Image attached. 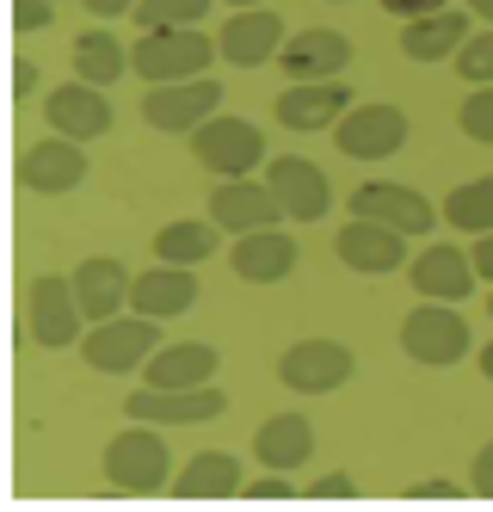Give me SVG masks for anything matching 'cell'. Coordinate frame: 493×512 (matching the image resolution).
I'll return each mask as SVG.
<instances>
[{"instance_id":"obj_21","label":"cell","mask_w":493,"mask_h":512,"mask_svg":"<svg viewBox=\"0 0 493 512\" xmlns=\"http://www.w3.org/2000/svg\"><path fill=\"white\" fill-rule=\"evenodd\" d=\"M198 303V266H155V272H142L130 284V309L136 315H155V321H173Z\"/></svg>"},{"instance_id":"obj_26","label":"cell","mask_w":493,"mask_h":512,"mask_svg":"<svg viewBox=\"0 0 493 512\" xmlns=\"http://www.w3.org/2000/svg\"><path fill=\"white\" fill-rule=\"evenodd\" d=\"M173 494L179 500H229V494H247L241 457H229V451H198L192 463L173 475Z\"/></svg>"},{"instance_id":"obj_29","label":"cell","mask_w":493,"mask_h":512,"mask_svg":"<svg viewBox=\"0 0 493 512\" xmlns=\"http://www.w3.org/2000/svg\"><path fill=\"white\" fill-rule=\"evenodd\" d=\"M216 216H204V223H167L161 235H155V260H167V266H198V260H210L216 253Z\"/></svg>"},{"instance_id":"obj_32","label":"cell","mask_w":493,"mask_h":512,"mask_svg":"<svg viewBox=\"0 0 493 512\" xmlns=\"http://www.w3.org/2000/svg\"><path fill=\"white\" fill-rule=\"evenodd\" d=\"M457 75H463L469 87H487V81H493V31H481V38H469V44L457 50Z\"/></svg>"},{"instance_id":"obj_42","label":"cell","mask_w":493,"mask_h":512,"mask_svg":"<svg viewBox=\"0 0 493 512\" xmlns=\"http://www.w3.org/2000/svg\"><path fill=\"white\" fill-rule=\"evenodd\" d=\"M475 272L493 284V229H487V235H475Z\"/></svg>"},{"instance_id":"obj_14","label":"cell","mask_w":493,"mask_h":512,"mask_svg":"<svg viewBox=\"0 0 493 512\" xmlns=\"http://www.w3.org/2000/svg\"><path fill=\"white\" fill-rule=\"evenodd\" d=\"M44 118H50L56 136H74V142L105 136V130H111L105 87H93V81H81V75L62 81V87H50V93H44Z\"/></svg>"},{"instance_id":"obj_34","label":"cell","mask_w":493,"mask_h":512,"mask_svg":"<svg viewBox=\"0 0 493 512\" xmlns=\"http://www.w3.org/2000/svg\"><path fill=\"white\" fill-rule=\"evenodd\" d=\"M56 0H13V31H50Z\"/></svg>"},{"instance_id":"obj_18","label":"cell","mask_w":493,"mask_h":512,"mask_svg":"<svg viewBox=\"0 0 493 512\" xmlns=\"http://www.w3.org/2000/svg\"><path fill=\"white\" fill-rule=\"evenodd\" d=\"M272 112L284 130H333L352 112V87L346 81H290Z\"/></svg>"},{"instance_id":"obj_36","label":"cell","mask_w":493,"mask_h":512,"mask_svg":"<svg viewBox=\"0 0 493 512\" xmlns=\"http://www.w3.org/2000/svg\"><path fill=\"white\" fill-rule=\"evenodd\" d=\"M383 13H395V19H426V13H444L450 0H376Z\"/></svg>"},{"instance_id":"obj_41","label":"cell","mask_w":493,"mask_h":512,"mask_svg":"<svg viewBox=\"0 0 493 512\" xmlns=\"http://www.w3.org/2000/svg\"><path fill=\"white\" fill-rule=\"evenodd\" d=\"M37 87V62H25V56H13V99H25Z\"/></svg>"},{"instance_id":"obj_31","label":"cell","mask_w":493,"mask_h":512,"mask_svg":"<svg viewBox=\"0 0 493 512\" xmlns=\"http://www.w3.org/2000/svg\"><path fill=\"white\" fill-rule=\"evenodd\" d=\"M210 13V0H136V25L161 31V25H198Z\"/></svg>"},{"instance_id":"obj_7","label":"cell","mask_w":493,"mask_h":512,"mask_svg":"<svg viewBox=\"0 0 493 512\" xmlns=\"http://www.w3.org/2000/svg\"><path fill=\"white\" fill-rule=\"evenodd\" d=\"M216 105H222V87L210 75L198 81H161V87H148L142 93V118L167 130V136H192L204 118H216Z\"/></svg>"},{"instance_id":"obj_19","label":"cell","mask_w":493,"mask_h":512,"mask_svg":"<svg viewBox=\"0 0 493 512\" xmlns=\"http://www.w3.org/2000/svg\"><path fill=\"white\" fill-rule=\"evenodd\" d=\"M333 253L352 272H395V266H407V235L389 229V223H376V216H352V223L339 229Z\"/></svg>"},{"instance_id":"obj_8","label":"cell","mask_w":493,"mask_h":512,"mask_svg":"<svg viewBox=\"0 0 493 512\" xmlns=\"http://www.w3.org/2000/svg\"><path fill=\"white\" fill-rule=\"evenodd\" d=\"M333 142H339L346 161H389L407 142V112L401 105H352V112L333 124Z\"/></svg>"},{"instance_id":"obj_45","label":"cell","mask_w":493,"mask_h":512,"mask_svg":"<svg viewBox=\"0 0 493 512\" xmlns=\"http://www.w3.org/2000/svg\"><path fill=\"white\" fill-rule=\"evenodd\" d=\"M229 7H235V13H241V7H265V0H229Z\"/></svg>"},{"instance_id":"obj_15","label":"cell","mask_w":493,"mask_h":512,"mask_svg":"<svg viewBox=\"0 0 493 512\" xmlns=\"http://www.w3.org/2000/svg\"><path fill=\"white\" fill-rule=\"evenodd\" d=\"M216 50H222V62H235V68H265V62H278V50H284V19L272 7H241L229 25L216 31Z\"/></svg>"},{"instance_id":"obj_25","label":"cell","mask_w":493,"mask_h":512,"mask_svg":"<svg viewBox=\"0 0 493 512\" xmlns=\"http://www.w3.org/2000/svg\"><path fill=\"white\" fill-rule=\"evenodd\" d=\"M469 38H475V31H469V13H450V7L401 25V50H407L413 62H444V56H457Z\"/></svg>"},{"instance_id":"obj_6","label":"cell","mask_w":493,"mask_h":512,"mask_svg":"<svg viewBox=\"0 0 493 512\" xmlns=\"http://www.w3.org/2000/svg\"><path fill=\"white\" fill-rule=\"evenodd\" d=\"M81 321H87V309L74 297V278H31L25 284V334L37 346H50V352L74 346L81 340Z\"/></svg>"},{"instance_id":"obj_28","label":"cell","mask_w":493,"mask_h":512,"mask_svg":"<svg viewBox=\"0 0 493 512\" xmlns=\"http://www.w3.org/2000/svg\"><path fill=\"white\" fill-rule=\"evenodd\" d=\"M74 75L93 81V87H111L118 75H130V50L111 38L105 25L99 31H81V38H74Z\"/></svg>"},{"instance_id":"obj_10","label":"cell","mask_w":493,"mask_h":512,"mask_svg":"<svg viewBox=\"0 0 493 512\" xmlns=\"http://www.w3.org/2000/svg\"><path fill=\"white\" fill-rule=\"evenodd\" d=\"M222 408H229V401H222V389H210V383H198V389H155V383H142L124 401V414L148 420V426H204Z\"/></svg>"},{"instance_id":"obj_23","label":"cell","mask_w":493,"mask_h":512,"mask_svg":"<svg viewBox=\"0 0 493 512\" xmlns=\"http://www.w3.org/2000/svg\"><path fill=\"white\" fill-rule=\"evenodd\" d=\"M253 457L265 463V469H302L315 457V426L302 420V414H272L259 432H253Z\"/></svg>"},{"instance_id":"obj_44","label":"cell","mask_w":493,"mask_h":512,"mask_svg":"<svg viewBox=\"0 0 493 512\" xmlns=\"http://www.w3.org/2000/svg\"><path fill=\"white\" fill-rule=\"evenodd\" d=\"M481 377L493 383V340H487V352H481Z\"/></svg>"},{"instance_id":"obj_4","label":"cell","mask_w":493,"mask_h":512,"mask_svg":"<svg viewBox=\"0 0 493 512\" xmlns=\"http://www.w3.org/2000/svg\"><path fill=\"white\" fill-rule=\"evenodd\" d=\"M87 364L105 377H124L136 371L142 358H155L161 352V321L155 315H111V321H93V334H87Z\"/></svg>"},{"instance_id":"obj_24","label":"cell","mask_w":493,"mask_h":512,"mask_svg":"<svg viewBox=\"0 0 493 512\" xmlns=\"http://www.w3.org/2000/svg\"><path fill=\"white\" fill-rule=\"evenodd\" d=\"M130 272L118 266V260H105V253H99V260H81V266H74V297H81V309H87V321H111V315H118L124 303H130Z\"/></svg>"},{"instance_id":"obj_38","label":"cell","mask_w":493,"mask_h":512,"mask_svg":"<svg viewBox=\"0 0 493 512\" xmlns=\"http://www.w3.org/2000/svg\"><path fill=\"white\" fill-rule=\"evenodd\" d=\"M463 488L457 482H444V475H432V482H413V500H457Z\"/></svg>"},{"instance_id":"obj_12","label":"cell","mask_w":493,"mask_h":512,"mask_svg":"<svg viewBox=\"0 0 493 512\" xmlns=\"http://www.w3.org/2000/svg\"><path fill=\"white\" fill-rule=\"evenodd\" d=\"M210 216L229 235H253V229H278L284 223V204H278V192L265 186V179H222V186L210 192Z\"/></svg>"},{"instance_id":"obj_13","label":"cell","mask_w":493,"mask_h":512,"mask_svg":"<svg viewBox=\"0 0 493 512\" xmlns=\"http://www.w3.org/2000/svg\"><path fill=\"white\" fill-rule=\"evenodd\" d=\"M352 216H376V223H389L401 235H426L438 223L432 198L413 192V186H395V179H364V186L352 192Z\"/></svg>"},{"instance_id":"obj_16","label":"cell","mask_w":493,"mask_h":512,"mask_svg":"<svg viewBox=\"0 0 493 512\" xmlns=\"http://www.w3.org/2000/svg\"><path fill=\"white\" fill-rule=\"evenodd\" d=\"M346 62H352V38L346 31H327V25L296 31V38H284V50H278V68L290 81H339Z\"/></svg>"},{"instance_id":"obj_20","label":"cell","mask_w":493,"mask_h":512,"mask_svg":"<svg viewBox=\"0 0 493 512\" xmlns=\"http://www.w3.org/2000/svg\"><path fill=\"white\" fill-rule=\"evenodd\" d=\"M407 278H413V290L420 297H438V303H463L469 290H475V253H463V247H450V241H438V247H426L420 260H407Z\"/></svg>"},{"instance_id":"obj_11","label":"cell","mask_w":493,"mask_h":512,"mask_svg":"<svg viewBox=\"0 0 493 512\" xmlns=\"http://www.w3.org/2000/svg\"><path fill=\"white\" fill-rule=\"evenodd\" d=\"M265 186L278 192L284 216L290 223H321V216L333 210V186H327V173L315 161H302V155H278V161H265Z\"/></svg>"},{"instance_id":"obj_43","label":"cell","mask_w":493,"mask_h":512,"mask_svg":"<svg viewBox=\"0 0 493 512\" xmlns=\"http://www.w3.org/2000/svg\"><path fill=\"white\" fill-rule=\"evenodd\" d=\"M463 7H469L475 19H487V25H493V0H463Z\"/></svg>"},{"instance_id":"obj_46","label":"cell","mask_w":493,"mask_h":512,"mask_svg":"<svg viewBox=\"0 0 493 512\" xmlns=\"http://www.w3.org/2000/svg\"><path fill=\"white\" fill-rule=\"evenodd\" d=\"M487 315H493V290H487Z\"/></svg>"},{"instance_id":"obj_39","label":"cell","mask_w":493,"mask_h":512,"mask_svg":"<svg viewBox=\"0 0 493 512\" xmlns=\"http://www.w3.org/2000/svg\"><path fill=\"white\" fill-rule=\"evenodd\" d=\"M475 494L493 500V445H481V457H475Z\"/></svg>"},{"instance_id":"obj_37","label":"cell","mask_w":493,"mask_h":512,"mask_svg":"<svg viewBox=\"0 0 493 512\" xmlns=\"http://www.w3.org/2000/svg\"><path fill=\"white\" fill-rule=\"evenodd\" d=\"M309 494H315V500H352V494H358V482H352V475H321Z\"/></svg>"},{"instance_id":"obj_35","label":"cell","mask_w":493,"mask_h":512,"mask_svg":"<svg viewBox=\"0 0 493 512\" xmlns=\"http://www.w3.org/2000/svg\"><path fill=\"white\" fill-rule=\"evenodd\" d=\"M290 469H272V475H259V482H247V500H290Z\"/></svg>"},{"instance_id":"obj_30","label":"cell","mask_w":493,"mask_h":512,"mask_svg":"<svg viewBox=\"0 0 493 512\" xmlns=\"http://www.w3.org/2000/svg\"><path fill=\"white\" fill-rule=\"evenodd\" d=\"M444 223L463 229V235H487V229H493V173L463 179V186L444 198Z\"/></svg>"},{"instance_id":"obj_27","label":"cell","mask_w":493,"mask_h":512,"mask_svg":"<svg viewBox=\"0 0 493 512\" xmlns=\"http://www.w3.org/2000/svg\"><path fill=\"white\" fill-rule=\"evenodd\" d=\"M216 346H198V340H185V346H161L155 358L142 364L148 371V383L155 389H198V383H210L216 377Z\"/></svg>"},{"instance_id":"obj_3","label":"cell","mask_w":493,"mask_h":512,"mask_svg":"<svg viewBox=\"0 0 493 512\" xmlns=\"http://www.w3.org/2000/svg\"><path fill=\"white\" fill-rule=\"evenodd\" d=\"M401 352H407L413 364H432V371H444V364L469 358V321L457 315V303L426 297L420 309L401 321Z\"/></svg>"},{"instance_id":"obj_2","label":"cell","mask_w":493,"mask_h":512,"mask_svg":"<svg viewBox=\"0 0 493 512\" xmlns=\"http://www.w3.org/2000/svg\"><path fill=\"white\" fill-rule=\"evenodd\" d=\"M167 463L173 457L161 445V432L148 426V420H136L130 432H118L105 445V482L118 488V494H161V488H173V469Z\"/></svg>"},{"instance_id":"obj_22","label":"cell","mask_w":493,"mask_h":512,"mask_svg":"<svg viewBox=\"0 0 493 512\" xmlns=\"http://www.w3.org/2000/svg\"><path fill=\"white\" fill-rule=\"evenodd\" d=\"M296 241L284 235V229H253V235H235V253H229V266H235V278H247V284H278V278H290L296 272Z\"/></svg>"},{"instance_id":"obj_40","label":"cell","mask_w":493,"mask_h":512,"mask_svg":"<svg viewBox=\"0 0 493 512\" xmlns=\"http://www.w3.org/2000/svg\"><path fill=\"white\" fill-rule=\"evenodd\" d=\"M81 7L93 19H124V13H136V0H81Z\"/></svg>"},{"instance_id":"obj_1","label":"cell","mask_w":493,"mask_h":512,"mask_svg":"<svg viewBox=\"0 0 493 512\" xmlns=\"http://www.w3.org/2000/svg\"><path fill=\"white\" fill-rule=\"evenodd\" d=\"M216 56H222L216 38H204L198 25H161V31H142V38L130 44V68L148 87H161V81H198Z\"/></svg>"},{"instance_id":"obj_5","label":"cell","mask_w":493,"mask_h":512,"mask_svg":"<svg viewBox=\"0 0 493 512\" xmlns=\"http://www.w3.org/2000/svg\"><path fill=\"white\" fill-rule=\"evenodd\" d=\"M192 155L216 173V179H247L253 167H265V136H259V124H247V118H204L198 130H192Z\"/></svg>"},{"instance_id":"obj_9","label":"cell","mask_w":493,"mask_h":512,"mask_svg":"<svg viewBox=\"0 0 493 512\" xmlns=\"http://www.w3.org/2000/svg\"><path fill=\"white\" fill-rule=\"evenodd\" d=\"M352 371H358V358L339 346V340H296V346L278 358V377H284V389H296V395H327V389H339V383H352Z\"/></svg>"},{"instance_id":"obj_17","label":"cell","mask_w":493,"mask_h":512,"mask_svg":"<svg viewBox=\"0 0 493 512\" xmlns=\"http://www.w3.org/2000/svg\"><path fill=\"white\" fill-rule=\"evenodd\" d=\"M87 179V155H81V142L74 136H50V142H31V149L19 155V186L25 192H74Z\"/></svg>"},{"instance_id":"obj_33","label":"cell","mask_w":493,"mask_h":512,"mask_svg":"<svg viewBox=\"0 0 493 512\" xmlns=\"http://www.w3.org/2000/svg\"><path fill=\"white\" fill-rule=\"evenodd\" d=\"M457 124H463V136H475V142H493V81H487V87H475V93L463 99Z\"/></svg>"}]
</instances>
